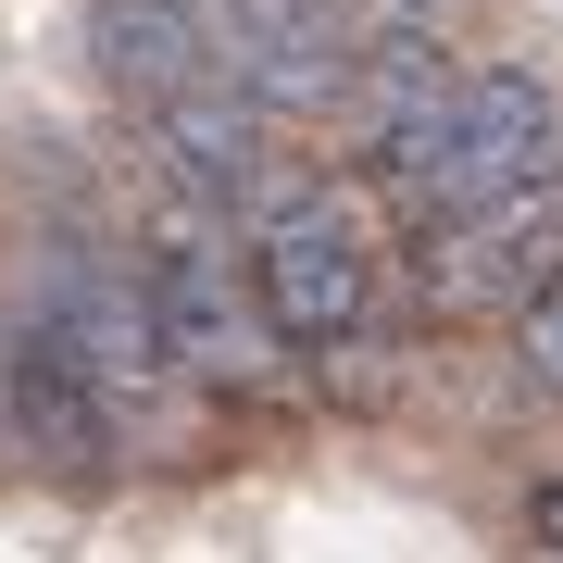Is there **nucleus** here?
<instances>
[{"mask_svg":"<svg viewBox=\"0 0 563 563\" xmlns=\"http://www.w3.org/2000/svg\"><path fill=\"white\" fill-rule=\"evenodd\" d=\"M251 263H263V301H276L288 351H351L401 313V201L363 176H313V163H276L251 188Z\"/></svg>","mask_w":563,"mask_h":563,"instance_id":"obj_1","label":"nucleus"},{"mask_svg":"<svg viewBox=\"0 0 563 563\" xmlns=\"http://www.w3.org/2000/svg\"><path fill=\"white\" fill-rule=\"evenodd\" d=\"M125 225H139V263H151V301H163V339H176L188 388H201V401H276L301 351H288L276 301H263L251 213L151 176V201L125 213Z\"/></svg>","mask_w":563,"mask_h":563,"instance_id":"obj_2","label":"nucleus"},{"mask_svg":"<svg viewBox=\"0 0 563 563\" xmlns=\"http://www.w3.org/2000/svg\"><path fill=\"white\" fill-rule=\"evenodd\" d=\"M551 163H563V101H551V76H526V63H463L451 101L426 113L413 139L376 151V188L401 201V225H426V213L501 201V188L551 176Z\"/></svg>","mask_w":563,"mask_h":563,"instance_id":"obj_3","label":"nucleus"},{"mask_svg":"<svg viewBox=\"0 0 563 563\" xmlns=\"http://www.w3.org/2000/svg\"><path fill=\"white\" fill-rule=\"evenodd\" d=\"M551 276H563V163L501 188V201H476V213L401 225V313L426 339H476L514 301H539Z\"/></svg>","mask_w":563,"mask_h":563,"instance_id":"obj_4","label":"nucleus"},{"mask_svg":"<svg viewBox=\"0 0 563 563\" xmlns=\"http://www.w3.org/2000/svg\"><path fill=\"white\" fill-rule=\"evenodd\" d=\"M38 276H51V301L76 313V351H88V376H101V401H113V451L139 463L151 426L176 413V388H188L176 339H163V301H151V263H139V225H63L38 251Z\"/></svg>","mask_w":563,"mask_h":563,"instance_id":"obj_5","label":"nucleus"},{"mask_svg":"<svg viewBox=\"0 0 563 563\" xmlns=\"http://www.w3.org/2000/svg\"><path fill=\"white\" fill-rule=\"evenodd\" d=\"M0 451H13L25 476H51V488H101V476H125L113 401H101V376H88L76 313L51 301V276L13 288V339H0Z\"/></svg>","mask_w":563,"mask_h":563,"instance_id":"obj_6","label":"nucleus"},{"mask_svg":"<svg viewBox=\"0 0 563 563\" xmlns=\"http://www.w3.org/2000/svg\"><path fill=\"white\" fill-rule=\"evenodd\" d=\"M276 101H263L251 76H188V88H163V101H139V163L163 188H201V201H239L251 213V188L276 176Z\"/></svg>","mask_w":563,"mask_h":563,"instance_id":"obj_7","label":"nucleus"},{"mask_svg":"<svg viewBox=\"0 0 563 563\" xmlns=\"http://www.w3.org/2000/svg\"><path fill=\"white\" fill-rule=\"evenodd\" d=\"M225 25V76H251L263 101L288 125L351 101V63H363V25H376V0H213Z\"/></svg>","mask_w":563,"mask_h":563,"instance_id":"obj_8","label":"nucleus"},{"mask_svg":"<svg viewBox=\"0 0 563 563\" xmlns=\"http://www.w3.org/2000/svg\"><path fill=\"white\" fill-rule=\"evenodd\" d=\"M213 63H225L213 0H88V76L125 113L163 101V88H188V76H213Z\"/></svg>","mask_w":563,"mask_h":563,"instance_id":"obj_9","label":"nucleus"},{"mask_svg":"<svg viewBox=\"0 0 563 563\" xmlns=\"http://www.w3.org/2000/svg\"><path fill=\"white\" fill-rule=\"evenodd\" d=\"M451 88H463V63H451L439 25L426 13H376L363 25V63H351V139H363V163H376L388 139H413Z\"/></svg>","mask_w":563,"mask_h":563,"instance_id":"obj_10","label":"nucleus"},{"mask_svg":"<svg viewBox=\"0 0 563 563\" xmlns=\"http://www.w3.org/2000/svg\"><path fill=\"white\" fill-rule=\"evenodd\" d=\"M501 401H526V413H563V276L539 288V301H514L501 325Z\"/></svg>","mask_w":563,"mask_h":563,"instance_id":"obj_11","label":"nucleus"},{"mask_svg":"<svg viewBox=\"0 0 563 563\" xmlns=\"http://www.w3.org/2000/svg\"><path fill=\"white\" fill-rule=\"evenodd\" d=\"M526 551L563 563V463H539V488H526Z\"/></svg>","mask_w":563,"mask_h":563,"instance_id":"obj_12","label":"nucleus"},{"mask_svg":"<svg viewBox=\"0 0 563 563\" xmlns=\"http://www.w3.org/2000/svg\"><path fill=\"white\" fill-rule=\"evenodd\" d=\"M0 339H13V301H0Z\"/></svg>","mask_w":563,"mask_h":563,"instance_id":"obj_13","label":"nucleus"}]
</instances>
